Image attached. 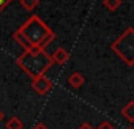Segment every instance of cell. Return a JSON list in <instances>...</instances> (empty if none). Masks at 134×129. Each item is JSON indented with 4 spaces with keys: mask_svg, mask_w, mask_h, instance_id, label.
<instances>
[{
    "mask_svg": "<svg viewBox=\"0 0 134 129\" xmlns=\"http://www.w3.org/2000/svg\"><path fill=\"white\" fill-rule=\"evenodd\" d=\"M18 66L32 79L41 74H46V71L52 66L51 55L46 52V49L40 47H30L24 50V54L18 58Z\"/></svg>",
    "mask_w": 134,
    "mask_h": 129,
    "instance_id": "cell-1",
    "label": "cell"
},
{
    "mask_svg": "<svg viewBox=\"0 0 134 129\" xmlns=\"http://www.w3.org/2000/svg\"><path fill=\"white\" fill-rule=\"evenodd\" d=\"M21 33L25 35V38L30 41L32 47H40V49H46L54 39H55V33L46 25V22L33 14L30 16L19 28H18Z\"/></svg>",
    "mask_w": 134,
    "mask_h": 129,
    "instance_id": "cell-2",
    "label": "cell"
},
{
    "mask_svg": "<svg viewBox=\"0 0 134 129\" xmlns=\"http://www.w3.org/2000/svg\"><path fill=\"white\" fill-rule=\"evenodd\" d=\"M110 49L117 57L121 58V61H125L128 66H132L134 64V28L128 27L110 44Z\"/></svg>",
    "mask_w": 134,
    "mask_h": 129,
    "instance_id": "cell-3",
    "label": "cell"
},
{
    "mask_svg": "<svg viewBox=\"0 0 134 129\" xmlns=\"http://www.w3.org/2000/svg\"><path fill=\"white\" fill-rule=\"evenodd\" d=\"M32 88H33L38 95L44 96V95H47V93L52 90V80H51L49 77H46L44 74L36 76V77L32 79Z\"/></svg>",
    "mask_w": 134,
    "mask_h": 129,
    "instance_id": "cell-4",
    "label": "cell"
},
{
    "mask_svg": "<svg viewBox=\"0 0 134 129\" xmlns=\"http://www.w3.org/2000/svg\"><path fill=\"white\" fill-rule=\"evenodd\" d=\"M68 58H70V54H68V50H66L65 47H58V49H55L54 54L51 55L52 63H57V64H65L66 61H68Z\"/></svg>",
    "mask_w": 134,
    "mask_h": 129,
    "instance_id": "cell-5",
    "label": "cell"
},
{
    "mask_svg": "<svg viewBox=\"0 0 134 129\" xmlns=\"http://www.w3.org/2000/svg\"><path fill=\"white\" fill-rule=\"evenodd\" d=\"M84 82H85V79H84V76L79 73V71H76V73H73L70 77H68V84L73 87V88H81L82 85H84Z\"/></svg>",
    "mask_w": 134,
    "mask_h": 129,
    "instance_id": "cell-6",
    "label": "cell"
},
{
    "mask_svg": "<svg viewBox=\"0 0 134 129\" xmlns=\"http://www.w3.org/2000/svg\"><path fill=\"white\" fill-rule=\"evenodd\" d=\"M13 39H14V41H16V43H18L24 50H27V49H30V47H32L30 41H29V39L25 38V35H24V33H21L19 30H16V32L13 33Z\"/></svg>",
    "mask_w": 134,
    "mask_h": 129,
    "instance_id": "cell-7",
    "label": "cell"
},
{
    "mask_svg": "<svg viewBox=\"0 0 134 129\" xmlns=\"http://www.w3.org/2000/svg\"><path fill=\"white\" fill-rule=\"evenodd\" d=\"M121 115H123L129 123H134V101H129V102L121 109Z\"/></svg>",
    "mask_w": 134,
    "mask_h": 129,
    "instance_id": "cell-8",
    "label": "cell"
},
{
    "mask_svg": "<svg viewBox=\"0 0 134 129\" xmlns=\"http://www.w3.org/2000/svg\"><path fill=\"white\" fill-rule=\"evenodd\" d=\"M19 3L24 10L27 11H33L38 5H40V0H19Z\"/></svg>",
    "mask_w": 134,
    "mask_h": 129,
    "instance_id": "cell-9",
    "label": "cell"
},
{
    "mask_svg": "<svg viewBox=\"0 0 134 129\" xmlns=\"http://www.w3.org/2000/svg\"><path fill=\"white\" fill-rule=\"evenodd\" d=\"M103 5H104L106 10H109V11H115V10L120 8L121 0H103Z\"/></svg>",
    "mask_w": 134,
    "mask_h": 129,
    "instance_id": "cell-10",
    "label": "cell"
},
{
    "mask_svg": "<svg viewBox=\"0 0 134 129\" xmlns=\"http://www.w3.org/2000/svg\"><path fill=\"white\" fill-rule=\"evenodd\" d=\"M22 127H24V123H22L18 116L10 118L8 123H7V129H22Z\"/></svg>",
    "mask_w": 134,
    "mask_h": 129,
    "instance_id": "cell-11",
    "label": "cell"
},
{
    "mask_svg": "<svg viewBox=\"0 0 134 129\" xmlns=\"http://www.w3.org/2000/svg\"><path fill=\"white\" fill-rule=\"evenodd\" d=\"M98 129H115V127H114L112 123H109V121H103V123L98 126Z\"/></svg>",
    "mask_w": 134,
    "mask_h": 129,
    "instance_id": "cell-12",
    "label": "cell"
},
{
    "mask_svg": "<svg viewBox=\"0 0 134 129\" xmlns=\"http://www.w3.org/2000/svg\"><path fill=\"white\" fill-rule=\"evenodd\" d=\"M11 2H13V0H0V13H2Z\"/></svg>",
    "mask_w": 134,
    "mask_h": 129,
    "instance_id": "cell-13",
    "label": "cell"
},
{
    "mask_svg": "<svg viewBox=\"0 0 134 129\" xmlns=\"http://www.w3.org/2000/svg\"><path fill=\"white\" fill-rule=\"evenodd\" d=\"M77 129H93V127H92V124H90V123L84 121V123H81V124H79V127H77Z\"/></svg>",
    "mask_w": 134,
    "mask_h": 129,
    "instance_id": "cell-14",
    "label": "cell"
},
{
    "mask_svg": "<svg viewBox=\"0 0 134 129\" xmlns=\"http://www.w3.org/2000/svg\"><path fill=\"white\" fill-rule=\"evenodd\" d=\"M33 129H49V127H47V126H46L44 123H38V124H36V126H35Z\"/></svg>",
    "mask_w": 134,
    "mask_h": 129,
    "instance_id": "cell-15",
    "label": "cell"
},
{
    "mask_svg": "<svg viewBox=\"0 0 134 129\" xmlns=\"http://www.w3.org/2000/svg\"><path fill=\"white\" fill-rule=\"evenodd\" d=\"M2 120H3V112L0 110V121H2Z\"/></svg>",
    "mask_w": 134,
    "mask_h": 129,
    "instance_id": "cell-16",
    "label": "cell"
},
{
    "mask_svg": "<svg viewBox=\"0 0 134 129\" xmlns=\"http://www.w3.org/2000/svg\"><path fill=\"white\" fill-rule=\"evenodd\" d=\"M128 129H132V127H128Z\"/></svg>",
    "mask_w": 134,
    "mask_h": 129,
    "instance_id": "cell-17",
    "label": "cell"
}]
</instances>
